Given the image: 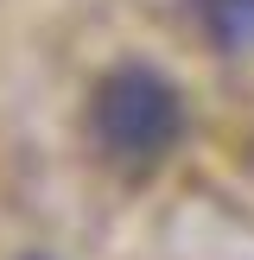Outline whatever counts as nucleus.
Masks as SVG:
<instances>
[{"mask_svg":"<svg viewBox=\"0 0 254 260\" xmlns=\"http://www.w3.org/2000/svg\"><path fill=\"white\" fill-rule=\"evenodd\" d=\"M89 134L114 165H159L184 134V95L159 63L127 57L89 95Z\"/></svg>","mask_w":254,"mask_h":260,"instance_id":"f257e3e1","label":"nucleus"},{"mask_svg":"<svg viewBox=\"0 0 254 260\" xmlns=\"http://www.w3.org/2000/svg\"><path fill=\"white\" fill-rule=\"evenodd\" d=\"M190 13L210 32V45H223V51L254 45V0H190Z\"/></svg>","mask_w":254,"mask_h":260,"instance_id":"f03ea898","label":"nucleus"}]
</instances>
